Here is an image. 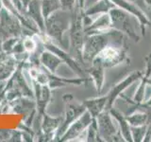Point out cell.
Listing matches in <instances>:
<instances>
[{
  "instance_id": "obj_1",
  "label": "cell",
  "mask_w": 151,
  "mask_h": 142,
  "mask_svg": "<svg viewBox=\"0 0 151 142\" xmlns=\"http://www.w3.org/2000/svg\"><path fill=\"white\" fill-rule=\"evenodd\" d=\"M109 14L111 19V28L125 33L135 42H139L140 38L136 34L132 26L129 13L115 6L109 12Z\"/></svg>"
},
{
  "instance_id": "obj_2",
  "label": "cell",
  "mask_w": 151,
  "mask_h": 142,
  "mask_svg": "<svg viewBox=\"0 0 151 142\" xmlns=\"http://www.w3.org/2000/svg\"><path fill=\"white\" fill-rule=\"evenodd\" d=\"M127 47L118 46L115 45H108L102 49L93 60H96L105 68H110L122 64L123 62L129 61L127 55Z\"/></svg>"
},
{
  "instance_id": "obj_3",
  "label": "cell",
  "mask_w": 151,
  "mask_h": 142,
  "mask_svg": "<svg viewBox=\"0 0 151 142\" xmlns=\"http://www.w3.org/2000/svg\"><path fill=\"white\" fill-rule=\"evenodd\" d=\"M97 130L102 141H125L120 131L113 125L111 115L108 110H104L96 117Z\"/></svg>"
},
{
  "instance_id": "obj_4",
  "label": "cell",
  "mask_w": 151,
  "mask_h": 142,
  "mask_svg": "<svg viewBox=\"0 0 151 142\" xmlns=\"http://www.w3.org/2000/svg\"><path fill=\"white\" fill-rule=\"evenodd\" d=\"M144 76L142 71H134V72L130 73L127 77H126L123 80H121L120 83H116L114 86H113L109 93L107 94V105H106V110H110L111 108L113 107V104H114L116 99L118 97H120L122 93L125 91V90L130 86V84L135 83L136 80H139L142 79V77Z\"/></svg>"
},
{
  "instance_id": "obj_5",
  "label": "cell",
  "mask_w": 151,
  "mask_h": 142,
  "mask_svg": "<svg viewBox=\"0 0 151 142\" xmlns=\"http://www.w3.org/2000/svg\"><path fill=\"white\" fill-rule=\"evenodd\" d=\"M111 2L115 5L116 7L124 9L127 13L131 14V15L135 16L138 19L140 24V28L142 34L145 35V27L151 25V21L148 19V17L145 15V12L141 11V9L137 6L133 2L129 1V0H111Z\"/></svg>"
},
{
  "instance_id": "obj_6",
  "label": "cell",
  "mask_w": 151,
  "mask_h": 142,
  "mask_svg": "<svg viewBox=\"0 0 151 142\" xmlns=\"http://www.w3.org/2000/svg\"><path fill=\"white\" fill-rule=\"evenodd\" d=\"M92 120H93V117L91 116V114L89 112H84L76 120L75 122H73V124L71 125L70 129L67 131L64 137L66 139L77 137L83 131H85L87 127H89V125L92 123Z\"/></svg>"
},
{
  "instance_id": "obj_7",
  "label": "cell",
  "mask_w": 151,
  "mask_h": 142,
  "mask_svg": "<svg viewBox=\"0 0 151 142\" xmlns=\"http://www.w3.org/2000/svg\"><path fill=\"white\" fill-rule=\"evenodd\" d=\"M110 114L111 115V117L115 118V120L118 122L120 128V133L123 136V138L125 139V141H133L132 138V135H131V131H130V124L129 121L127 120L126 116H123L122 114L117 111L114 108H111L109 110Z\"/></svg>"
},
{
  "instance_id": "obj_8",
  "label": "cell",
  "mask_w": 151,
  "mask_h": 142,
  "mask_svg": "<svg viewBox=\"0 0 151 142\" xmlns=\"http://www.w3.org/2000/svg\"><path fill=\"white\" fill-rule=\"evenodd\" d=\"M111 28V19L109 12L101 13V15L97 18L93 23L90 24V26L86 28L88 34L96 32H103Z\"/></svg>"
},
{
  "instance_id": "obj_9",
  "label": "cell",
  "mask_w": 151,
  "mask_h": 142,
  "mask_svg": "<svg viewBox=\"0 0 151 142\" xmlns=\"http://www.w3.org/2000/svg\"><path fill=\"white\" fill-rule=\"evenodd\" d=\"M127 120L129 121L130 126H143L148 125L151 121V113L145 110L136 109L133 113L126 117Z\"/></svg>"
},
{
  "instance_id": "obj_10",
  "label": "cell",
  "mask_w": 151,
  "mask_h": 142,
  "mask_svg": "<svg viewBox=\"0 0 151 142\" xmlns=\"http://www.w3.org/2000/svg\"><path fill=\"white\" fill-rule=\"evenodd\" d=\"M92 67L90 68V74L96 84V90L98 93L101 92L104 84V78H105V67L96 60H93Z\"/></svg>"
},
{
  "instance_id": "obj_11",
  "label": "cell",
  "mask_w": 151,
  "mask_h": 142,
  "mask_svg": "<svg viewBox=\"0 0 151 142\" xmlns=\"http://www.w3.org/2000/svg\"><path fill=\"white\" fill-rule=\"evenodd\" d=\"M107 95L103 97L99 98H94L92 99L85 101L84 105L87 108L88 112L91 114L93 117H96L99 114L102 113L104 110H106V105H107Z\"/></svg>"
},
{
  "instance_id": "obj_12",
  "label": "cell",
  "mask_w": 151,
  "mask_h": 142,
  "mask_svg": "<svg viewBox=\"0 0 151 142\" xmlns=\"http://www.w3.org/2000/svg\"><path fill=\"white\" fill-rule=\"evenodd\" d=\"M115 5L111 2V0H98L91 7H89L86 11V15H93L97 13H105L109 12Z\"/></svg>"
},
{
  "instance_id": "obj_13",
  "label": "cell",
  "mask_w": 151,
  "mask_h": 142,
  "mask_svg": "<svg viewBox=\"0 0 151 142\" xmlns=\"http://www.w3.org/2000/svg\"><path fill=\"white\" fill-rule=\"evenodd\" d=\"M148 125H143V126H130V131L132 135L133 141L141 142L144 141V137L145 135L146 130H147Z\"/></svg>"
},
{
  "instance_id": "obj_14",
  "label": "cell",
  "mask_w": 151,
  "mask_h": 142,
  "mask_svg": "<svg viewBox=\"0 0 151 142\" xmlns=\"http://www.w3.org/2000/svg\"><path fill=\"white\" fill-rule=\"evenodd\" d=\"M35 43L31 39H27L25 42H24V46L27 51H33L35 49Z\"/></svg>"
},
{
  "instance_id": "obj_15",
  "label": "cell",
  "mask_w": 151,
  "mask_h": 142,
  "mask_svg": "<svg viewBox=\"0 0 151 142\" xmlns=\"http://www.w3.org/2000/svg\"><path fill=\"white\" fill-rule=\"evenodd\" d=\"M144 141H151V121L147 126V130H146L145 135L144 137Z\"/></svg>"
},
{
  "instance_id": "obj_16",
  "label": "cell",
  "mask_w": 151,
  "mask_h": 142,
  "mask_svg": "<svg viewBox=\"0 0 151 142\" xmlns=\"http://www.w3.org/2000/svg\"><path fill=\"white\" fill-rule=\"evenodd\" d=\"M75 1L76 0H60L61 4L63 5L64 7L66 8H71L75 4Z\"/></svg>"
},
{
  "instance_id": "obj_17",
  "label": "cell",
  "mask_w": 151,
  "mask_h": 142,
  "mask_svg": "<svg viewBox=\"0 0 151 142\" xmlns=\"http://www.w3.org/2000/svg\"><path fill=\"white\" fill-rule=\"evenodd\" d=\"M98 0H85V2H86V6L89 8V7H91L92 5H93L96 2H97Z\"/></svg>"
}]
</instances>
